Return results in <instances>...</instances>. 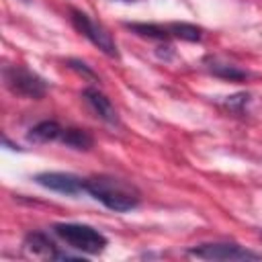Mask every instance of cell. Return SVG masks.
Wrapping results in <instances>:
<instances>
[{
	"label": "cell",
	"mask_w": 262,
	"mask_h": 262,
	"mask_svg": "<svg viewBox=\"0 0 262 262\" xmlns=\"http://www.w3.org/2000/svg\"><path fill=\"white\" fill-rule=\"evenodd\" d=\"M125 27L139 35V37H147V39H158V41H166L170 35L168 27H162V25H154V23H125Z\"/></svg>",
	"instance_id": "7c38bea8"
},
{
	"label": "cell",
	"mask_w": 262,
	"mask_h": 262,
	"mask_svg": "<svg viewBox=\"0 0 262 262\" xmlns=\"http://www.w3.org/2000/svg\"><path fill=\"white\" fill-rule=\"evenodd\" d=\"M63 127L57 121H41L33 125L27 133V139L33 143H49V141H59Z\"/></svg>",
	"instance_id": "9c48e42d"
},
{
	"label": "cell",
	"mask_w": 262,
	"mask_h": 262,
	"mask_svg": "<svg viewBox=\"0 0 262 262\" xmlns=\"http://www.w3.org/2000/svg\"><path fill=\"white\" fill-rule=\"evenodd\" d=\"M25 248L29 252H33L35 256H43V258H55V260H59V254H61L57 250V246L49 239V235L43 233V231H31V233H27Z\"/></svg>",
	"instance_id": "ba28073f"
},
{
	"label": "cell",
	"mask_w": 262,
	"mask_h": 262,
	"mask_svg": "<svg viewBox=\"0 0 262 262\" xmlns=\"http://www.w3.org/2000/svg\"><path fill=\"white\" fill-rule=\"evenodd\" d=\"M70 18H72V25H74L92 45H96L104 55H108V57H119L117 43H115L113 35H111L102 25L94 23L86 12L76 10V8H72V16H70Z\"/></svg>",
	"instance_id": "277c9868"
},
{
	"label": "cell",
	"mask_w": 262,
	"mask_h": 262,
	"mask_svg": "<svg viewBox=\"0 0 262 262\" xmlns=\"http://www.w3.org/2000/svg\"><path fill=\"white\" fill-rule=\"evenodd\" d=\"M53 231L57 237H61L70 248L78 250L80 254L96 256V254H102L104 248L108 246V239L104 233L84 223H55Z\"/></svg>",
	"instance_id": "7a4b0ae2"
},
{
	"label": "cell",
	"mask_w": 262,
	"mask_h": 262,
	"mask_svg": "<svg viewBox=\"0 0 262 262\" xmlns=\"http://www.w3.org/2000/svg\"><path fill=\"white\" fill-rule=\"evenodd\" d=\"M82 96L100 121H104L106 125H113V127L119 125V113H117L115 104L111 102V98L104 92H100L98 88H84Z\"/></svg>",
	"instance_id": "52a82bcc"
},
{
	"label": "cell",
	"mask_w": 262,
	"mask_h": 262,
	"mask_svg": "<svg viewBox=\"0 0 262 262\" xmlns=\"http://www.w3.org/2000/svg\"><path fill=\"white\" fill-rule=\"evenodd\" d=\"M68 66H70L72 70H76L78 74H82V76H86V78H90V80H96L94 70H92V68H88L84 61H80V59H68Z\"/></svg>",
	"instance_id": "9a60e30c"
},
{
	"label": "cell",
	"mask_w": 262,
	"mask_h": 262,
	"mask_svg": "<svg viewBox=\"0 0 262 262\" xmlns=\"http://www.w3.org/2000/svg\"><path fill=\"white\" fill-rule=\"evenodd\" d=\"M84 192H88L92 199L102 203L106 209L115 213H127L139 207L141 192L135 184L106 174H96L90 178H84Z\"/></svg>",
	"instance_id": "6da1fadb"
},
{
	"label": "cell",
	"mask_w": 262,
	"mask_h": 262,
	"mask_svg": "<svg viewBox=\"0 0 262 262\" xmlns=\"http://www.w3.org/2000/svg\"><path fill=\"white\" fill-rule=\"evenodd\" d=\"M2 76H4L6 88H8L12 94L39 100V98H43L45 92H47V82H45L39 74L31 72V70H27V68H23V66H6Z\"/></svg>",
	"instance_id": "3957f363"
},
{
	"label": "cell",
	"mask_w": 262,
	"mask_h": 262,
	"mask_svg": "<svg viewBox=\"0 0 262 262\" xmlns=\"http://www.w3.org/2000/svg\"><path fill=\"white\" fill-rule=\"evenodd\" d=\"M168 31L172 37H178V39L190 41V43L201 41V37H203V29L188 25V23H172V25H168Z\"/></svg>",
	"instance_id": "4fadbf2b"
},
{
	"label": "cell",
	"mask_w": 262,
	"mask_h": 262,
	"mask_svg": "<svg viewBox=\"0 0 262 262\" xmlns=\"http://www.w3.org/2000/svg\"><path fill=\"white\" fill-rule=\"evenodd\" d=\"M39 186L47 188V190H53V192H59V194H80L84 192V178L76 176V174H70V172H41L33 178Z\"/></svg>",
	"instance_id": "8992f818"
},
{
	"label": "cell",
	"mask_w": 262,
	"mask_h": 262,
	"mask_svg": "<svg viewBox=\"0 0 262 262\" xmlns=\"http://www.w3.org/2000/svg\"><path fill=\"white\" fill-rule=\"evenodd\" d=\"M205 63H207V70L217 78H223V80H229V82H239V80L248 78V72L239 70L237 66H231L227 61H221L217 57H207Z\"/></svg>",
	"instance_id": "30bf717a"
},
{
	"label": "cell",
	"mask_w": 262,
	"mask_h": 262,
	"mask_svg": "<svg viewBox=\"0 0 262 262\" xmlns=\"http://www.w3.org/2000/svg\"><path fill=\"white\" fill-rule=\"evenodd\" d=\"M119 2H135V0H119Z\"/></svg>",
	"instance_id": "2e32d148"
},
{
	"label": "cell",
	"mask_w": 262,
	"mask_h": 262,
	"mask_svg": "<svg viewBox=\"0 0 262 262\" xmlns=\"http://www.w3.org/2000/svg\"><path fill=\"white\" fill-rule=\"evenodd\" d=\"M59 141L72 149H78V151H88L94 145L92 135L86 129H78V127H63Z\"/></svg>",
	"instance_id": "8fae6325"
},
{
	"label": "cell",
	"mask_w": 262,
	"mask_h": 262,
	"mask_svg": "<svg viewBox=\"0 0 262 262\" xmlns=\"http://www.w3.org/2000/svg\"><path fill=\"white\" fill-rule=\"evenodd\" d=\"M248 102H250V94H248V92H237V94L225 98V106H227L231 113H237V115L244 113V108L248 106Z\"/></svg>",
	"instance_id": "5bb4252c"
},
{
	"label": "cell",
	"mask_w": 262,
	"mask_h": 262,
	"mask_svg": "<svg viewBox=\"0 0 262 262\" xmlns=\"http://www.w3.org/2000/svg\"><path fill=\"white\" fill-rule=\"evenodd\" d=\"M188 256L201 258V260H260L262 256L239 246V244H229V242H209V244H199L186 250Z\"/></svg>",
	"instance_id": "5b68a950"
}]
</instances>
